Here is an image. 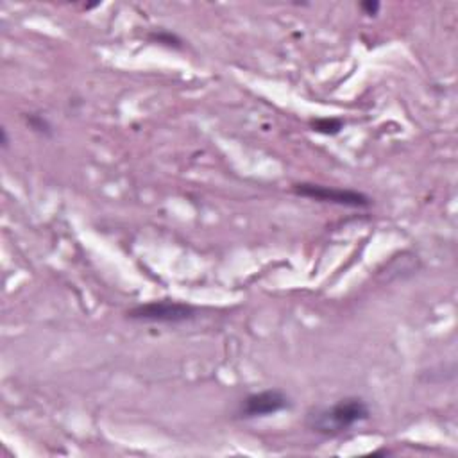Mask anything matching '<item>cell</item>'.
<instances>
[{
  "label": "cell",
  "mask_w": 458,
  "mask_h": 458,
  "mask_svg": "<svg viewBox=\"0 0 458 458\" xmlns=\"http://www.w3.org/2000/svg\"><path fill=\"white\" fill-rule=\"evenodd\" d=\"M290 406L288 397L279 390H265L259 394H252L243 399L240 406V413L243 417H267L277 413Z\"/></svg>",
  "instance_id": "4"
},
{
  "label": "cell",
  "mask_w": 458,
  "mask_h": 458,
  "mask_svg": "<svg viewBox=\"0 0 458 458\" xmlns=\"http://www.w3.org/2000/svg\"><path fill=\"white\" fill-rule=\"evenodd\" d=\"M195 310L190 304H182L177 301H154L147 304H140L129 311V317L143 322H184L193 318Z\"/></svg>",
  "instance_id": "2"
},
{
  "label": "cell",
  "mask_w": 458,
  "mask_h": 458,
  "mask_svg": "<svg viewBox=\"0 0 458 458\" xmlns=\"http://www.w3.org/2000/svg\"><path fill=\"white\" fill-rule=\"evenodd\" d=\"M367 417H369L367 404L358 397H347L329 408L311 413L308 419V424L317 433L336 435V433L347 431L349 428L365 420Z\"/></svg>",
  "instance_id": "1"
},
{
  "label": "cell",
  "mask_w": 458,
  "mask_h": 458,
  "mask_svg": "<svg viewBox=\"0 0 458 458\" xmlns=\"http://www.w3.org/2000/svg\"><path fill=\"white\" fill-rule=\"evenodd\" d=\"M30 125H32L34 129H38V131H47V129H48L47 122L41 120V118H36V116H30Z\"/></svg>",
  "instance_id": "7"
},
{
  "label": "cell",
  "mask_w": 458,
  "mask_h": 458,
  "mask_svg": "<svg viewBox=\"0 0 458 458\" xmlns=\"http://www.w3.org/2000/svg\"><path fill=\"white\" fill-rule=\"evenodd\" d=\"M361 11L365 14H376L379 11V2H372V0H367V2H361Z\"/></svg>",
  "instance_id": "6"
},
{
  "label": "cell",
  "mask_w": 458,
  "mask_h": 458,
  "mask_svg": "<svg viewBox=\"0 0 458 458\" xmlns=\"http://www.w3.org/2000/svg\"><path fill=\"white\" fill-rule=\"evenodd\" d=\"M293 191L297 195H302V197H310V199H317V200H324V202H333V204H340V206H349V208H363V206L370 204L369 197L360 193V191L329 188V186H322V184L302 182V184H295Z\"/></svg>",
  "instance_id": "3"
},
{
  "label": "cell",
  "mask_w": 458,
  "mask_h": 458,
  "mask_svg": "<svg viewBox=\"0 0 458 458\" xmlns=\"http://www.w3.org/2000/svg\"><path fill=\"white\" fill-rule=\"evenodd\" d=\"M342 129V122L336 118H320L313 122V131L322 134H336Z\"/></svg>",
  "instance_id": "5"
}]
</instances>
